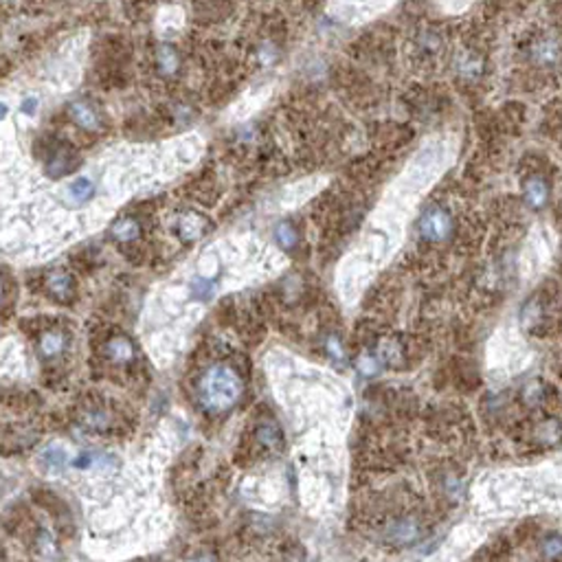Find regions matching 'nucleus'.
<instances>
[{"instance_id":"1","label":"nucleus","mask_w":562,"mask_h":562,"mask_svg":"<svg viewBox=\"0 0 562 562\" xmlns=\"http://www.w3.org/2000/svg\"><path fill=\"white\" fill-rule=\"evenodd\" d=\"M244 391V380L231 365H213L205 371L198 385L200 404L211 413L231 409Z\"/></svg>"},{"instance_id":"2","label":"nucleus","mask_w":562,"mask_h":562,"mask_svg":"<svg viewBox=\"0 0 562 562\" xmlns=\"http://www.w3.org/2000/svg\"><path fill=\"white\" fill-rule=\"evenodd\" d=\"M426 534V525L420 516L407 514V516H398L387 527H385V541L398 547H411L420 543Z\"/></svg>"},{"instance_id":"3","label":"nucleus","mask_w":562,"mask_h":562,"mask_svg":"<svg viewBox=\"0 0 562 562\" xmlns=\"http://www.w3.org/2000/svg\"><path fill=\"white\" fill-rule=\"evenodd\" d=\"M417 231H420V237L426 242H435V244L444 242V240H448V235L453 233V218L446 209L431 207L422 213Z\"/></svg>"},{"instance_id":"4","label":"nucleus","mask_w":562,"mask_h":562,"mask_svg":"<svg viewBox=\"0 0 562 562\" xmlns=\"http://www.w3.org/2000/svg\"><path fill=\"white\" fill-rule=\"evenodd\" d=\"M77 424L91 433H108L117 426V415L112 413L103 402H91V404H84L79 409Z\"/></svg>"},{"instance_id":"5","label":"nucleus","mask_w":562,"mask_h":562,"mask_svg":"<svg viewBox=\"0 0 562 562\" xmlns=\"http://www.w3.org/2000/svg\"><path fill=\"white\" fill-rule=\"evenodd\" d=\"M253 442L259 451L268 455H277L283 448V433L275 420H262L255 431H253Z\"/></svg>"},{"instance_id":"6","label":"nucleus","mask_w":562,"mask_h":562,"mask_svg":"<svg viewBox=\"0 0 562 562\" xmlns=\"http://www.w3.org/2000/svg\"><path fill=\"white\" fill-rule=\"evenodd\" d=\"M103 356L108 358V363L123 367L134 361V345L128 336L123 334H112L110 339L103 343Z\"/></svg>"},{"instance_id":"7","label":"nucleus","mask_w":562,"mask_h":562,"mask_svg":"<svg viewBox=\"0 0 562 562\" xmlns=\"http://www.w3.org/2000/svg\"><path fill=\"white\" fill-rule=\"evenodd\" d=\"M532 442L536 444H543V446H553L562 439V420L558 417H545V420H538L534 426H532V433H529Z\"/></svg>"},{"instance_id":"8","label":"nucleus","mask_w":562,"mask_h":562,"mask_svg":"<svg viewBox=\"0 0 562 562\" xmlns=\"http://www.w3.org/2000/svg\"><path fill=\"white\" fill-rule=\"evenodd\" d=\"M523 196L532 209H543L549 200V183L543 176H529L523 183Z\"/></svg>"},{"instance_id":"9","label":"nucleus","mask_w":562,"mask_h":562,"mask_svg":"<svg viewBox=\"0 0 562 562\" xmlns=\"http://www.w3.org/2000/svg\"><path fill=\"white\" fill-rule=\"evenodd\" d=\"M47 288L51 295L57 299V301H69L71 295H73V288H75V281L73 277L66 273V271H55L49 275L47 279Z\"/></svg>"},{"instance_id":"10","label":"nucleus","mask_w":562,"mask_h":562,"mask_svg":"<svg viewBox=\"0 0 562 562\" xmlns=\"http://www.w3.org/2000/svg\"><path fill=\"white\" fill-rule=\"evenodd\" d=\"M560 44L556 40H541L532 47V60L541 66H551L560 60Z\"/></svg>"},{"instance_id":"11","label":"nucleus","mask_w":562,"mask_h":562,"mask_svg":"<svg viewBox=\"0 0 562 562\" xmlns=\"http://www.w3.org/2000/svg\"><path fill=\"white\" fill-rule=\"evenodd\" d=\"M66 347V336L60 330H47L40 336V354L44 358H57Z\"/></svg>"},{"instance_id":"12","label":"nucleus","mask_w":562,"mask_h":562,"mask_svg":"<svg viewBox=\"0 0 562 562\" xmlns=\"http://www.w3.org/2000/svg\"><path fill=\"white\" fill-rule=\"evenodd\" d=\"M71 115H73L75 123L79 128H84V130H97L99 128V115H97V110L91 103L75 101L71 106Z\"/></svg>"},{"instance_id":"13","label":"nucleus","mask_w":562,"mask_h":562,"mask_svg":"<svg viewBox=\"0 0 562 562\" xmlns=\"http://www.w3.org/2000/svg\"><path fill=\"white\" fill-rule=\"evenodd\" d=\"M73 159H75V156L69 150H60L57 154L51 156V161L47 163V174L51 178H60L64 174H69L75 167V161Z\"/></svg>"},{"instance_id":"14","label":"nucleus","mask_w":562,"mask_h":562,"mask_svg":"<svg viewBox=\"0 0 562 562\" xmlns=\"http://www.w3.org/2000/svg\"><path fill=\"white\" fill-rule=\"evenodd\" d=\"M112 235H115L119 242H132L141 235V227L137 220L132 218H121L119 222L112 224Z\"/></svg>"},{"instance_id":"15","label":"nucleus","mask_w":562,"mask_h":562,"mask_svg":"<svg viewBox=\"0 0 562 562\" xmlns=\"http://www.w3.org/2000/svg\"><path fill=\"white\" fill-rule=\"evenodd\" d=\"M541 556L547 562L562 560V536L560 534H549V536L543 538V543H541Z\"/></svg>"},{"instance_id":"16","label":"nucleus","mask_w":562,"mask_h":562,"mask_svg":"<svg viewBox=\"0 0 562 562\" xmlns=\"http://www.w3.org/2000/svg\"><path fill=\"white\" fill-rule=\"evenodd\" d=\"M275 240H277V244L281 246V249L292 251L297 246V242H299V233H297L295 227H292V224L283 222V224H279V227L275 229Z\"/></svg>"},{"instance_id":"17","label":"nucleus","mask_w":562,"mask_h":562,"mask_svg":"<svg viewBox=\"0 0 562 562\" xmlns=\"http://www.w3.org/2000/svg\"><path fill=\"white\" fill-rule=\"evenodd\" d=\"M156 60H159V69L165 75H174L178 71V64H181V60H178V53H176L174 47H161L159 49V55H156Z\"/></svg>"},{"instance_id":"18","label":"nucleus","mask_w":562,"mask_h":562,"mask_svg":"<svg viewBox=\"0 0 562 562\" xmlns=\"http://www.w3.org/2000/svg\"><path fill=\"white\" fill-rule=\"evenodd\" d=\"M545 393H547V385L538 380H532L523 387V402L529 404V407H538L543 400H545Z\"/></svg>"},{"instance_id":"19","label":"nucleus","mask_w":562,"mask_h":562,"mask_svg":"<svg viewBox=\"0 0 562 562\" xmlns=\"http://www.w3.org/2000/svg\"><path fill=\"white\" fill-rule=\"evenodd\" d=\"M93 191H95V185H93V181H88V178H77L69 189V193L75 202H86L93 196Z\"/></svg>"},{"instance_id":"20","label":"nucleus","mask_w":562,"mask_h":562,"mask_svg":"<svg viewBox=\"0 0 562 562\" xmlns=\"http://www.w3.org/2000/svg\"><path fill=\"white\" fill-rule=\"evenodd\" d=\"M356 367L363 376H376L378 373V358L369 352H363L356 358Z\"/></svg>"},{"instance_id":"21","label":"nucleus","mask_w":562,"mask_h":562,"mask_svg":"<svg viewBox=\"0 0 562 562\" xmlns=\"http://www.w3.org/2000/svg\"><path fill=\"white\" fill-rule=\"evenodd\" d=\"M327 352H330L334 358H343V345H341V341L336 339L334 334L327 336Z\"/></svg>"},{"instance_id":"22","label":"nucleus","mask_w":562,"mask_h":562,"mask_svg":"<svg viewBox=\"0 0 562 562\" xmlns=\"http://www.w3.org/2000/svg\"><path fill=\"white\" fill-rule=\"evenodd\" d=\"M211 290H213V286L207 283V281H202V279H198L193 283V295L196 297H207V295H211Z\"/></svg>"},{"instance_id":"23","label":"nucleus","mask_w":562,"mask_h":562,"mask_svg":"<svg viewBox=\"0 0 562 562\" xmlns=\"http://www.w3.org/2000/svg\"><path fill=\"white\" fill-rule=\"evenodd\" d=\"M47 461H49L51 466L57 468V466L64 463V453H62V451H49V453H47Z\"/></svg>"},{"instance_id":"24","label":"nucleus","mask_w":562,"mask_h":562,"mask_svg":"<svg viewBox=\"0 0 562 562\" xmlns=\"http://www.w3.org/2000/svg\"><path fill=\"white\" fill-rule=\"evenodd\" d=\"M22 110H25V112H29V115H31V112L35 110V108H33V101H27V103H25V108H22Z\"/></svg>"},{"instance_id":"25","label":"nucleus","mask_w":562,"mask_h":562,"mask_svg":"<svg viewBox=\"0 0 562 562\" xmlns=\"http://www.w3.org/2000/svg\"><path fill=\"white\" fill-rule=\"evenodd\" d=\"M5 117H7V106L0 103V119H5Z\"/></svg>"},{"instance_id":"26","label":"nucleus","mask_w":562,"mask_h":562,"mask_svg":"<svg viewBox=\"0 0 562 562\" xmlns=\"http://www.w3.org/2000/svg\"><path fill=\"white\" fill-rule=\"evenodd\" d=\"M196 562H215V560H213V558H209V556H207V558H200V560H196Z\"/></svg>"},{"instance_id":"27","label":"nucleus","mask_w":562,"mask_h":562,"mask_svg":"<svg viewBox=\"0 0 562 562\" xmlns=\"http://www.w3.org/2000/svg\"><path fill=\"white\" fill-rule=\"evenodd\" d=\"M0 299H3V281H0Z\"/></svg>"}]
</instances>
